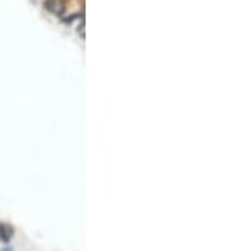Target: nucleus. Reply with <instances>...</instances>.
Wrapping results in <instances>:
<instances>
[{"label":"nucleus","mask_w":252,"mask_h":251,"mask_svg":"<svg viewBox=\"0 0 252 251\" xmlns=\"http://www.w3.org/2000/svg\"><path fill=\"white\" fill-rule=\"evenodd\" d=\"M44 9L52 15H64L66 12V0H44Z\"/></svg>","instance_id":"f257e3e1"},{"label":"nucleus","mask_w":252,"mask_h":251,"mask_svg":"<svg viewBox=\"0 0 252 251\" xmlns=\"http://www.w3.org/2000/svg\"><path fill=\"white\" fill-rule=\"evenodd\" d=\"M14 226L9 224V222H2L0 221V241L5 243V245H9L12 241V238H14Z\"/></svg>","instance_id":"f03ea898"}]
</instances>
